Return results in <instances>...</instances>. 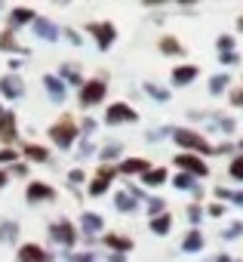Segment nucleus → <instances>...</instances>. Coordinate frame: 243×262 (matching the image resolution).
I'll return each mask as SVG.
<instances>
[{
  "label": "nucleus",
  "mask_w": 243,
  "mask_h": 262,
  "mask_svg": "<svg viewBox=\"0 0 243 262\" xmlns=\"http://www.w3.org/2000/svg\"><path fill=\"white\" fill-rule=\"evenodd\" d=\"M89 31L99 37V50H108L111 43H114V37H117V31H114V25H108V22H102V25H89Z\"/></svg>",
  "instance_id": "9"
},
{
  "label": "nucleus",
  "mask_w": 243,
  "mask_h": 262,
  "mask_svg": "<svg viewBox=\"0 0 243 262\" xmlns=\"http://www.w3.org/2000/svg\"><path fill=\"white\" fill-rule=\"evenodd\" d=\"M117 173H124V176H127V173H142V176H145V173H148V161H142V158L124 161V164L117 167Z\"/></svg>",
  "instance_id": "14"
},
{
  "label": "nucleus",
  "mask_w": 243,
  "mask_h": 262,
  "mask_svg": "<svg viewBox=\"0 0 243 262\" xmlns=\"http://www.w3.org/2000/svg\"><path fill=\"white\" fill-rule=\"evenodd\" d=\"M22 155H25V158H31V161H37V164H46V161H50L46 148H40V145H25V148H22Z\"/></svg>",
  "instance_id": "18"
},
{
  "label": "nucleus",
  "mask_w": 243,
  "mask_h": 262,
  "mask_svg": "<svg viewBox=\"0 0 243 262\" xmlns=\"http://www.w3.org/2000/svg\"><path fill=\"white\" fill-rule=\"evenodd\" d=\"M173 139L179 142V145H185V148H194V151H200V155H209L212 148H209V142L203 139V136H197L194 129H173Z\"/></svg>",
  "instance_id": "2"
},
{
  "label": "nucleus",
  "mask_w": 243,
  "mask_h": 262,
  "mask_svg": "<svg viewBox=\"0 0 243 262\" xmlns=\"http://www.w3.org/2000/svg\"><path fill=\"white\" fill-rule=\"evenodd\" d=\"M117 173V167H102V173L92 179V185H89V194H105V188H108V182H111V176Z\"/></svg>",
  "instance_id": "11"
},
{
  "label": "nucleus",
  "mask_w": 243,
  "mask_h": 262,
  "mask_svg": "<svg viewBox=\"0 0 243 262\" xmlns=\"http://www.w3.org/2000/svg\"><path fill=\"white\" fill-rule=\"evenodd\" d=\"M136 117H139V114H136L130 105L114 102V105L108 108V117H105V120H108V123H120V120H127V123H130V120H136Z\"/></svg>",
  "instance_id": "8"
},
{
  "label": "nucleus",
  "mask_w": 243,
  "mask_h": 262,
  "mask_svg": "<svg viewBox=\"0 0 243 262\" xmlns=\"http://www.w3.org/2000/svg\"><path fill=\"white\" fill-rule=\"evenodd\" d=\"M176 188H182V191L194 188V176H188V173H179V176H176Z\"/></svg>",
  "instance_id": "30"
},
{
  "label": "nucleus",
  "mask_w": 243,
  "mask_h": 262,
  "mask_svg": "<svg viewBox=\"0 0 243 262\" xmlns=\"http://www.w3.org/2000/svg\"><path fill=\"white\" fill-rule=\"evenodd\" d=\"M108 262H127V259L120 256V253H111V256H108Z\"/></svg>",
  "instance_id": "46"
},
{
  "label": "nucleus",
  "mask_w": 243,
  "mask_h": 262,
  "mask_svg": "<svg viewBox=\"0 0 243 262\" xmlns=\"http://www.w3.org/2000/svg\"><path fill=\"white\" fill-rule=\"evenodd\" d=\"M62 77H65V80H71V83H80V74H77L71 65H65V68H62Z\"/></svg>",
  "instance_id": "33"
},
{
  "label": "nucleus",
  "mask_w": 243,
  "mask_h": 262,
  "mask_svg": "<svg viewBox=\"0 0 243 262\" xmlns=\"http://www.w3.org/2000/svg\"><path fill=\"white\" fill-rule=\"evenodd\" d=\"M92 129H95V120H83V133H86V136L92 133Z\"/></svg>",
  "instance_id": "44"
},
{
  "label": "nucleus",
  "mask_w": 243,
  "mask_h": 262,
  "mask_svg": "<svg viewBox=\"0 0 243 262\" xmlns=\"http://www.w3.org/2000/svg\"><path fill=\"white\" fill-rule=\"evenodd\" d=\"M114 204H117V210H124V213H133V210H136V198L127 194V191H117Z\"/></svg>",
  "instance_id": "17"
},
{
  "label": "nucleus",
  "mask_w": 243,
  "mask_h": 262,
  "mask_svg": "<svg viewBox=\"0 0 243 262\" xmlns=\"http://www.w3.org/2000/svg\"><path fill=\"white\" fill-rule=\"evenodd\" d=\"M0 161H4V164L7 161H16V151H0Z\"/></svg>",
  "instance_id": "45"
},
{
  "label": "nucleus",
  "mask_w": 243,
  "mask_h": 262,
  "mask_svg": "<svg viewBox=\"0 0 243 262\" xmlns=\"http://www.w3.org/2000/svg\"><path fill=\"white\" fill-rule=\"evenodd\" d=\"M43 83H46V90H50V99H53V102H65V83H62L59 77H53V74H50Z\"/></svg>",
  "instance_id": "15"
},
{
  "label": "nucleus",
  "mask_w": 243,
  "mask_h": 262,
  "mask_svg": "<svg viewBox=\"0 0 243 262\" xmlns=\"http://www.w3.org/2000/svg\"><path fill=\"white\" fill-rule=\"evenodd\" d=\"M160 210H163V201L151 198V201H148V213H160Z\"/></svg>",
  "instance_id": "38"
},
{
  "label": "nucleus",
  "mask_w": 243,
  "mask_h": 262,
  "mask_svg": "<svg viewBox=\"0 0 243 262\" xmlns=\"http://www.w3.org/2000/svg\"><path fill=\"white\" fill-rule=\"evenodd\" d=\"M16 262H53V256L43 250V247H37V244H25L22 250H19V259Z\"/></svg>",
  "instance_id": "6"
},
{
  "label": "nucleus",
  "mask_w": 243,
  "mask_h": 262,
  "mask_svg": "<svg viewBox=\"0 0 243 262\" xmlns=\"http://www.w3.org/2000/svg\"><path fill=\"white\" fill-rule=\"evenodd\" d=\"M160 50H163V53H182L179 40H173V37H163V40H160Z\"/></svg>",
  "instance_id": "31"
},
{
  "label": "nucleus",
  "mask_w": 243,
  "mask_h": 262,
  "mask_svg": "<svg viewBox=\"0 0 243 262\" xmlns=\"http://www.w3.org/2000/svg\"><path fill=\"white\" fill-rule=\"evenodd\" d=\"M102 99H105V83H102V80L83 83V90H80V105H83V108H89V105H95V102H102Z\"/></svg>",
  "instance_id": "3"
},
{
  "label": "nucleus",
  "mask_w": 243,
  "mask_h": 262,
  "mask_svg": "<svg viewBox=\"0 0 243 262\" xmlns=\"http://www.w3.org/2000/svg\"><path fill=\"white\" fill-rule=\"evenodd\" d=\"M200 216H203V213H200V207H191V210H188V219H191L194 225L200 222Z\"/></svg>",
  "instance_id": "39"
},
{
  "label": "nucleus",
  "mask_w": 243,
  "mask_h": 262,
  "mask_svg": "<svg viewBox=\"0 0 243 262\" xmlns=\"http://www.w3.org/2000/svg\"><path fill=\"white\" fill-rule=\"evenodd\" d=\"M0 139L4 142L16 139V114L10 108H0Z\"/></svg>",
  "instance_id": "7"
},
{
  "label": "nucleus",
  "mask_w": 243,
  "mask_h": 262,
  "mask_svg": "<svg viewBox=\"0 0 243 262\" xmlns=\"http://www.w3.org/2000/svg\"><path fill=\"white\" fill-rule=\"evenodd\" d=\"M225 86H228V74H218V77H212V80H209V93H212V96H218Z\"/></svg>",
  "instance_id": "27"
},
{
  "label": "nucleus",
  "mask_w": 243,
  "mask_h": 262,
  "mask_svg": "<svg viewBox=\"0 0 243 262\" xmlns=\"http://www.w3.org/2000/svg\"><path fill=\"white\" fill-rule=\"evenodd\" d=\"M166 182V170H148L145 173V185H160Z\"/></svg>",
  "instance_id": "25"
},
{
  "label": "nucleus",
  "mask_w": 243,
  "mask_h": 262,
  "mask_svg": "<svg viewBox=\"0 0 243 262\" xmlns=\"http://www.w3.org/2000/svg\"><path fill=\"white\" fill-rule=\"evenodd\" d=\"M240 234H243V222H234V225H231L222 237H228V241H231V237H240Z\"/></svg>",
  "instance_id": "34"
},
{
  "label": "nucleus",
  "mask_w": 243,
  "mask_h": 262,
  "mask_svg": "<svg viewBox=\"0 0 243 262\" xmlns=\"http://www.w3.org/2000/svg\"><path fill=\"white\" fill-rule=\"evenodd\" d=\"M50 136H53V142H56L59 148H71V145H74V139H77V126H74V120L65 114L59 123H53Z\"/></svg>",
  "instance_id": "1"
},
{
  "label": "nucleus",
  "mask_w": 243,
  "mask_h": 262,
  "mask_svg": "<svg viewBox=\"0 0 243 262\" xmlns=\"http://www.w3.org/2000/svg\"><path fill=\"white\" fill-rule=\"evenodd\" d=\"M169 225H173V216H169V213H163V216H154L151 231H154V234H163V231H169Z\"/></svg>",
  "instance_id": "20"
},
{
  "label": "nucleus",
  "mask_w": 243,
  "mask_h": 262,
  "mask_svg": "<svg viewBox=\"0 0 243 262\" xmlns=\"http://www.w3.org/2000/svg\"><path fill=\"white\" fill-rule=\"evenodd\" d=\"M108 244H111L114 250H120V253L133 247V241H130V237H117V234H108Z\"/></svg>",
  "instance_id": "26"
},
{
  "label": "nucleus",
  "mask_w": 243,
  "mask_h": 262,
  "mask_svg": "<svg viewBox=\"0 0 243 262\" xmlns=\"http://www.w3.org/2000/svg\"><path fill=\"white\" fill-rule=\"evenodd\" d=\"M200 247H203V234H200V231H191V234L185 237V244H182L185 253H197Z\"/></svg>",
  "instance_id": "19"
},
{
  "label": "nucleus",
  "mask_w": 243,
  "mask_h": 262,
  "mask_svg": "<svg viewBox=\"0 0 243 262\" xmlns=\"http://www.w3.org/2000/svg\"><path fill=\"white\" fill-rule=\"evenodd\" d=\"M0 50H7V53H25L16 40H13V34L7 31V34H0Z\"/></svg>",
  "instance_id": "23"
},
{
  "label": "nucleus",
  "mask_w": 243,
  "mask_h": 262,
  "mask_svg": "<svg viewBox=\"0 0 243 262\" xmlns=\"http://www.w3.org/2000/svg\"><path fill=\"white\" fill-rule=\"evenodd\" d=\"M53 188L50 185H43V182H34L31 188H28V204H37V201H53Z\"/></svg>",
  "instance_id": "12"
},
{
  "label": "nucleus",
  "mask_w": 243,
  "mask_h": 262,
  "mask_svg": "<svg viewBox=\"0 0 243 262\" xmlns=\"http://www.w3.org/2000/svg\"><path fill=\"white\" fill-rule=\"evenodd\" d=\"M176 164H179L182 170H188V176H191V173H194V176H206V164H203L200 158H194V155H179Z\"/></svg>",
  "instance_id": "10"
},
{
  "label": "nucleus",
  "mask_w": 243,
  "mask_h": 262,
  "mask_svg": "<svg viewBox=\"0 0 243 262\" xmlns=\"http://www.w3.org/2000/svg\"><path fill=\"white\" fill-rule=\"evenodd\" d=\"M215 198H228V201H234V204L243 207V191H225V188H215Z\"/></svg>",
  "instance_id": "29"
},
{
  "label": "nucleus",
  "mask_w": 243,
  "mask_h": 262,
  "mask_svg": "<svg viewBox=\"0 0 243 262\" xmlns=\"http://www.w3.org/2000/svg\"><path fill=\"white\" fill-rule=\"evenodd\" d=\"M194 77H197V68H194V65H182V68L173 71V80H176L179 86H182V83H191Z\"/></svg>",
  "instance_id": "16"
},
{
  "label": "nucleus",
  "mask_w": 243,
  "mask_h": 262,
  "mask_svg": "<svg viewBox=\"0 0 243 262\" xmlns=\"http://www.w3.org/2000/svg\"><path fill=\"white\" fill-rule=\"evenodd\" d=\"M68 262H92L89 253H68Z\"/></svg>",
  "instance_id": "36"
},
{
  "label": "nucleus",
  "mask_w": 243,
  "mask_h": 262,
  "mask_svg": "<svg viewBox=\"0 0 243 262\" xmlns=\"http://www.w3.org/2000/svg\"><path fill=\"white\" fill-rule=\"evenodd\" d=\"M16 222H4V225H0V241H4V244H13L16 241Z\"/></svg>",
  "instance_id": "22"
},
{
  "label": "nucleus",
  "mask_w": 243,
  "mask_h": 262,
  "mask_svg": "<svg viewBox=\"0 0 243 262\" xmlns=\"http://www.w3.org/2000/svg\"><path fill=\"white\" fill-rule=\"evenodd\" d=\"M25 93V83L19 74H7V77H0V96H7V99H19Z\"/></svg>",
  "instance_id": "5"
},
{
  "label": "nucleus",
  "mask_w": 243,
  "mask_h": 262,
  "mask_svg": "<svg viewBox=\"0 0 243 262\" xmlns=\"http://www.w3.org/2000/svg\"><path fill=\"white\" fill-rule=\"evenodd\" d=\"M212 262H231V256H225V253H218V256H212Z\"/></svg>",
  "instance_id": "47"
},
{
  "label": "nucleus",
  "mask_w": 243,
  "mask_h": 262,
  "mask_svg": "<svg viewBox=\"0 0 243 262\" xmlns=\"http://www.w3.org/2000/svg\"><path fill=\"white\" fill-rule=\"evenodd\" d=\"M7 185V173H0V188H4Z\"/></svg>",
  "instance_id": "48"
},
{
  "label": "nucleus",
  "mask_w": 243,
  "mask_h": 262,
  "mask_svg": "<svg viewBox=\"0 0 243 262\" xmlns=\"http://www.w3.org/2000/svg\"><path fill=\"white\" fill-rule=\"evenodd\" d=\"M117 155H120V145L114 142V145H108V148L102 151V161H111V158H117Z\"/></svg>",
  "instance_id": "35"
},
{
  "label": "nucleus",
  "mask_w": 243,
  "mask_h": 262,
  "mask_svg": "<svg viewBox=\"0 0 243 262\" xmlns=\"http://www.w3.org/2000/svg\"><path fill=\"white\" fill-rule=\"evenodd\" d=\"M50 234H53V241H59V244H65V247H71V244L77 241V231H74V225H71L68 219L53 222V225H50Z\"/></svg>",
  "instance_id": "4"
},
{
  "label": "nucleus",
  "mask_w": 243,
  "mask_h": 262,
  "mask_svg": "<svg viewBox=\"0 0 243 262\" xmlns=\"http://www.w3.org/2000/svg\"><path fill=\"white\" fill-rule=\"evenodd\" d=\"M231 176H234V179H243V155H240L237 161H231Z\"/></svg>",
  "instance_id": "32"
},
{
  "label": "nucleus",
  "mask_w": 243,
  "mask_h": 262,
  "mask_svg": "<svg viewBox=\"0 0 243 262\" xmlns=\"http://www.w3.org/2000/svg\"><path fill=\"white\" fill-rule=\"evenodd\" d=\"M13 22H16V25H25V22H34V13H31L28 7H19V10H13Z\"/></svg>",
  "instance_id": "24"
},
{
  "label": "nucleus",
  "mask_w": 243,
  "mask_h": 262,
  "mask_svg": "<svg viewBox=\"0 0 243 262\" xmlns=\"http://www.w3.org/2000/svg\"><path fill=\"white\" fill-rule=\"evenodd\" d=\"M218 123H222V129H228V133H231V129H234V120H231V117H222Z\"/></svg>",
  "instance_id": "41"
},
{
  "label": "nucleus",
  "mask_w": 243,
  "mask_h": 262,
  "mask_svg": "<svg viewBox=\"0 0 243 262\" xmlns=\"http://www.w3.org/2000/svg\"><path fill=\"white\" fill-rule=\"evenodd\" d=\"M145 93H151L157 102H166V99H169V93H166V90H160L157 83H145Z\"/></svg>",
  "instance_id": "28"
},
{
  "label": "nucleus",
  "mask_w": 243,
  "mask_h": 262,
  "mask_svg": "<svg viewBox=\"0 0 243 262\" xmlns=\"http://www.w3.org/2000/svg\"><path fill=\"white\" fill-rule=\"evenodd\" d=\"M237 28H240V31H243V19H240V22H237Z\"/></svg>",
  "instance_id": "49"
},
{
  "label": "nucleus",
  "mask_w": 243,
  "mask_h": 262,
  "mask_svg": "<svg viewBox=\"0 0 243 262\" xmlns=\"http://www.w3.org/2000/svg\"><path fill=\"white\" fill-rule=\"evenodd\" d=\"M222 62L225 65H237V53H222Z\"/></svg>",
  "instance_id": "40"
},
{
  "label": "nucleus",
  "mask_w": 243,
  "mask_h": 262,
  "mask_svg": "<svg viewBox=\"0 0 243 262\" xmlns=\"http://www.w3.org/2000/svg\"><path fill=\"white\" fill-rule=\"evenodd\" d=\"M231 102H234V105H237V108H240V105H243V90H237V93H234V96H231Z\"/></svg>",
  "instance_id": "43"
},
{
  "label": "nucleus",
  "mask_w": 243,
  "mask_h": 262,
  "mask_svg": "<svg viewBox=\"0 0 243 262\" xmlns=\"http://www.w3.org/2000/svg\"><path fill=\"white\" fill-rule=\"evenodd\" d=\"M222 213H225V207H222V204H212V207H209V216H222Z\"/></svg>",
  "instance_id": "42"
},
{
  "label": "nucleus",
  "mask_w": 243,
  "mask_h": 262,
  "mask_svg": "<svg viewBox=\"0 0 243 262\" xmlns=\"http://www.w3.org/2000/svg\"><path fill=\"white\" fill-rule=\"evenodd\" d=\"M83 231H86V234H95V231H102V216H92V213H86V216H83Z\"/></svg>",
  "instance_id": "21"
},
{
  "label": "nucleus",
  "mask_w": 243,
  "mask_h": 262,
  "mask_svg": "<svg viewBox=\"0 0 243 262\" xmlns=\"http://www.w3.org/2000/svg\"><path fill=\"white\" fill-rule=\"evenodd\" d=\"M231 47H234V37H218V50L222 53H231Z\"/></svg>",
  "instance_id": "37"
},
{
  "label": "nucleus",
  "mask_w": 243,
  "mask_h": 262,
  "mask_svg": "<svg viewBox=\"0 0 243 262\" xmlns=\"http://www.w3.org/2000/svg\"><path fill=\"white\" fill-rule=\"evenodd\" d=\"M34 31H37V37H43V40H59V28H56L53 22H46V19H34Z\"/></svg>",
  "instance_id": "13"
}]
</instances>
